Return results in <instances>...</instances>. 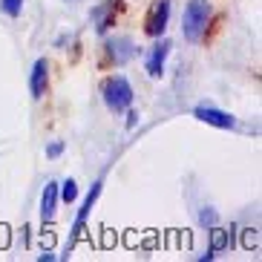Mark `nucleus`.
I'll return each instance as SVG.
<instances>
[{"label": "nucleus", "instance_id": "obj_1", "mask_svg": "<svg viewBox=\"0 0 262 262\" xmlns=\"http://www.w3.org/2000/svg\"><path fill=\"white\" fill-rule=\"evenodd\" d=\"M210 20V0H187L185 17H182V35L190 43H199Z\"/></svg>", "mask_w": 262, "mask_h": 262}, {"label": "nucleus", "instance_id": "obj_2", "mask_svg": "<svg viewBox=\"0 0 262 262\" xmlns=\"http://www.w3.org/2000/svg\"><path fill=\"white\" fill-rule=\"evenodd\" d=\"M101 95H104V104L110 113H124L133 104V86L124 75H110L101 84Z\"/></svg>", "mask_w": 262, "mask_h": 262}, {"label": "nucleus", "instance_id": "obj_3", "mask_svg": "<svg viewBox=\"0 0 262 262\" xmlns=\"http://www.w3.org/2000/svg\"><path fill=\"white\" fill-rule=\"evenodd\" d=\"M101 187H104V179H95V182H93V187H90V193H86V196H84V202H81V208H78L75 222H72L70 242H67V248H63V259H70V254L75 251V245H78V239L84 236L86 216H90V210L95 208V202H98V196H101Z\"/></svg>", "mask_w": 262, "mask_h": 262}, {"label": "nucleus", "instance_id": "obj_4", "mask_svg": "<svg viewBox=\"0 0 262 262\" xmlns=\"http://www.w3.org/2000/svg\"><path fill=\"white\" fill-rule=\"evenodd\" d=\"M167 20H170V0H156L150 15H147L144 32L150 38H162L164 29H167Z\"/></svg>", "mask_w": 262, "mask_h": 262}, {"label": "nucleus", "instance_id": "obj_5", "mask_svg": "<svg viewBox=\"0 0 262 262\" xmlns=\"http://www.w3.org/2000/svg\"><path fill=\"white\" fill-rule=\"evenodd\" d=\"M193 116L199 118V121L210 124V127H219V130H233V127H236V118H233L231 113L216 110V107H205V104L193 110Z\"/></svg>", "mask_w": 262, "mask_h": 262}, {"label": "nucleus", "instance_id": "obj_6", "mask_svg": "<svg viewBox=\"0 0 262 262\" xmlns=\"http://www.w3.org/2000/svg\"><path fill=\"white\" fill-rule=\"evenodd\" d=\"M118 15V0H101L98 6H93V24L98 35H107L110 26L116 24Z\"/></svg>", "mask_w": 262, "mask_h": 262}, {"label": "nucleus", "instance_id": "obj_7", "mask_svg": "<svg viewBox=\"0 0 262 262\" xmlns=\"http://www.w3.org/2000/svg\"><path fill=\"white\" fill-rule=\"evenodd\" d=\"M47 86H49V63H47V58H38L35 67H32V75H29L32 98H43L47 95Z\"/></svg>", "mask_w": 262, "mask_h": 262}, {"label": "nucleus", "instance_id": "obj_8", "mask_svg": "<svg viewBox=\"0 0 262 262\" xmlns=\"http://www.w3.org/2000/svg\"><path fill=\"white\" fill-rule=\"evenodd\" d=\"M136 52H139V47H136L130 38H113V40H107V55L118 63V67L127 63V61H133Z\"/></svg>", "mask_w": 262, "mask_h": 262}, {"label": "nucleus", "instance_id": "obj_9", "mask_svg": "<svg viewBox=\"0 0 262 262\" xmlns=\"http://www.w3.org/2000/svg\"><path fill=\"white\" fill-rule=\"evenodd\" d=\"M167 52H170V40H159V43L150 49V58H147V72H150V78H162Z\"/></svg>", "mask_w": 262, "mask_h": 262}, {"label": "nucleus", "instance_id": "obj_10", "mask_svg": "<svg viewBox=\"0 0 262 262\" xmlns=\"http://www.w3.org/2000/svg\"><path fill=\"white\" fill-rule=\"evenodd\" d=\"M55 205H58V182H47L43 196H40V222L43 225L55 219Z\"/></svg>", "mask_w": 262, "mask_h": 262}, {"label": "nucleus", "instance_id": "obj_11", "mask_svg": "<svg viewBox=\"0 0 262 262\" xmlns=\"http://www.w3.org/2000/svg\"><path fill=\"white\" fill-rule=\"evenodd\" d=\"M231 242H233L231 231H225L219 225L210 228V248H213V251H225V248H231Z\"/></svg>", "mask_w": 262, "mask_h": 262}, {"label": "nucleus", "instance_id": "obj_12", "mask_svg": "<svg viewBox=\"0 0 262 262\" xmlns=\"http://www.w3.org/2000/svg\"><path fill=\"white\" fill-rule=\"evenodd\" d=\"M58 199H63V202H75L78 199V185H75V179H67L61 185V190H58Z\"/></svg>", "mask_w": 262, "mask_h": 262}, {"label": "nucleus", "instance_id": "obj_13", "mask_svg": "<svg viewBox=\"0 0 262 262\" xmlns=\"http://www.w3.org/2000/svg\"><path fill=\"white\" fill-rule=\"evenodd\" d=\"M199 225L202 228H213V225H219V213H216L213 208H202L199 210Z\"/></svg>", "mask_w": 262, "mask_h": 262}, {"label": "nucleus", "instance_id": "obj_14", "mask_svg": "<svg viewBox=\"0 0 262 262\" xmlns=\"http://www.w3.org/2000/svg\"><path fill=\"white\" fill-rule=\"evenodd\" d=\"M0 9H3L9 17H17L20 9H24V0H0Z\"/></svg>", "mask_w": 262, "mask_h": 262}, {"label": "nucleus", "instance_id": "obj_15", "mask_svg": "<svg viewBox=\"0 0 262 262\" xmlns=\"http://www.w3.org/2000/svg\"><path fill=\"white\" fill-rule=\"evenodd\" d=\"M61 153H63V144H61V141H52V144L47 147V156H49V159H58Z\"/></svg>", "mask_w": 262, "mask_h": 262}, {"label": "nucleus", "instance_id": "obj_16", "mask_svg": "<svg viewBox=\"0 0 262 262\" xmlns=\"http://www.w3.org/2000/svg\"><path fill=\"white\" fill-rule=\"evenodd\" d=\"M256 245V231H245V248H254Z\"/></svg>", "mask_w": 262, "mask_h": 262}, {"label": "nucleus", "instance_id": "obj_17", "mask_svg": "<svg viewBox=\"0 0 262 262\" xmlns=\"http://www.w3.org/2000/svg\"><path fill=\"white\" fill-rule=\"evenodd\" d=\"M213 256H216V251H213V248H208L205 254H199V262H210V259H213Z\"/></svg>", "mask_w": 262, "mask_h": 262}, {"label": "nucleus", "instance_id": "obj_18", "mask_svg": "<svg viewBox=\"0 0 262 262\" xmlns=\"http://www.w3.org/2000/svg\"><path fill=\"white\" fill-rule=\"evenodd\" d=\"M9 228H6V225H0V245H9Z\"/></svg>", "mask_w": 262, "mask_h": 262}, {"label": "nucleus", "instance_id": "obj_19", "mask_svg": "<svg viewBox=\"0 0 262 262\" xmlns=\"http://www.w3.org/2000/svg\"><path fill=\"white\" fill-rule=\"evenodd\" d=\"M38 259H40V262H52V259H55V254H49V251H47V254H40Z\"/></svg>", "mask_w": 262, "mask_h": 262}]
</instances>
